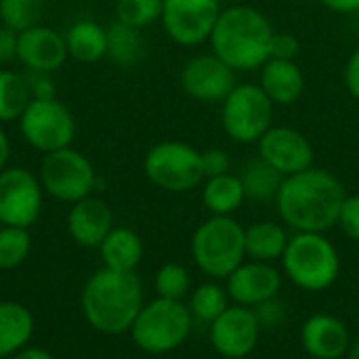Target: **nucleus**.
I'll use <instances>...</instances> for the list:
<instances>
[{
	"label": "nucleus",
	"mask_w": 359,
	"mask_h": 359,
	"mask_svg": "<svg viewBox=\"0 0 359 359\" xmlns=\"http://www.w3.org/2000/svg\"><path fill=\"white\" fill-rule=\"evenodd\" d=\"M347 198L343 181L320 166L284 177L276 208L286 227L292 231L326 233L337 227L343 202Z\"/></svg>",
	"instance_id": "obj_1"
},
{
	"label": "nucleus",
	"mask_w": 359,
	"mask_h": 359,
	"mask_svg": "<svg viewBox=\"0 0 359 359\" xmlns=\"http://www.w3.org/2000/svg\"><path fill=\"white\" fill-rule=\"evenodd\" d=\"M273 32L263 11L250 4H227L212 27L208 44L210 50L238 74L255 72L269 59Z\"/></svg>",
	"instance_id": "obj_2"
},
{
	"label": "nucleus",
	"mask_w": 359,
	"mask_h": 359,
	"mask_svg": "<svg viewBox=\"0 0 359 359\" xmlns=\"http://www.w3.org/2000/svg\"><path fill=\"white\" fill-rule=\"evenodd\" d=\"M143 286L135 271H95L82 290V313L101 334L128 332L143 307Z\"/></svg>",
	"instance_id": "obj_3"
},
{
	"label": "nucleus",
	"mask_w": 359,
	"mask_h": 359,
	"mask_svg": "<svg viewBox=\"0 0 359 359\" xmlns=\"http://www.w3.org/2000/svg\"><path fill=\"white\" fill-rule=\"evenodd\" d=\"M286 278L307 292L328 290L341 273V257L326 233L292 231L282 257Z\"/></svg>",
	"instance_id": "obj_4"
},
{
	"label": "nucleus",
	"mask_w": 359,
	"mask_h": 359,
	"mask_svg": "<svg viewBox=\"0 0 359 359\" xmlns=\"http://www.w3.org/2000/svg\"><path fill=\"white\" fill-rule=\"evenodd\" d=\"M191 257L212 280H227L246 261L244 227L233 217H208L191 236Z\"/></svg>",
	"instance_id": "obj_5"
},
{
	"label": "nucleus",
	"mask_w": 359,
	"mask_h": 359,
	"mask_svg": "<svg viewBox=\"0 0 359 359\" xmlns=\"http://www.w3.org/2000/svg\"><path fill=\"white\" fill-rule=\"evenodd\" d=\"M194 316L183 301L156 299L141 307L130 326L135 345L151 355H164L179 349L191 334Z\"/></svg>",
	"instance_id": "obj_6"
},
{
	"label": "nucleus",
	"mask_w": 359,
	"mask_h": 359,
	"mask_svg": "<svg viewBox=\"0 0 359 359\" xmlns=\"http://www.w3.org/2000/svg\"><path fill=\"white\" fill-rule=\"evenodd\" d=\"M143 172L151 185L170 194H185L206 179L202 149L185 141H160L143 158Z\"/></svg>",
	"instance_id": "obj_7"
},
{
	"label": "nucleus",
	"mask_w": 359,
	"mask_h": 359,
	"mask_svg": "<svg viewBox=\"0 0 359 359\" xmlns=\"http://www.w3.org/2000/svg\"><path fill=\"white\" fill-rule=\"evenodd\" d=\"M276 105L257 82H238L221 103V126L233 143L250 145L273 126Z\"/></svg>",
	"instance_id": "obj_8"
},
{
	"label": "nucleus",
	"mask_w": 359,
	"mask_h": 359,
	"mask_svg": "<svg viewBox=\"0 0 359 359\" xmlns=\"http://www.w3.org/2000/svg\"><path fill=\"white\" fill-rule=\"evenodd\" d=\"M44 194L59 202L76 204L97 187V175L93 162L74 147H63L44 154L38 175Z\"/></svg>",
	"instance_id": "obj_9"
},
{
	"label": "nucleus",
	"mask_w": 359,
	"mask_h": 359,
	"mask_svg": "<svg viewBox=\"0 0 359 359\" xmlns=\"http://www.w3.org/2000/svg\"><path fill=\"white\" fill-rule=\"evenodd\" d=\"M17 122L23 141L42 154L72 147L76 139L74 114L57 97H32Z\"/></svg>",
	"instance_id": "obj_10"
},
{
	"label": "nucleus",
	"mask_w": 359,
	"mask_h": 359,
	"mask_svg": "<svg viewBox=\"0 0 359 359\" xmlns=\"http://www.w3.org/2000/svg\"><path fill=\"white\" fill-rule=\"evenodd\" d=\"M221 11V0H162L160 23L175 44L194 48L210 40Z\"/></svg>",
	"instance_id": "obj_11"
},
{
	"label": "nucleus",
	"mask_w": 359,
	"mask_h": 359,
	"mask_svg": "<svg viewBox=\"0 0 359 359\" xmlns=\"http://www.w3.org/2000/svg\"><path fill=\"white\" fill-rule=\"evenodd\" d=\"M42 183L23 166H6L0 172V223L6 227H32L42 212Z\"/></svg>",
	"instance_id": "obj_12"
},
{
	"label": "nucleus",
	"mask_w": 359,
	"mask_h": 359,
	"mask_svg": "<svg viewBox=\"0 0 359 359\" xmlns=\"http://www.w3.org/2000/svg\"><path fill=\"white\" fill-rule=\"evenodd\" d=\"M179 80L187 97L200 103L221 105L238 84V72L210 50L189 57L181 69Z\"/></svg>",
	"instance_id": "obj_13"
},
{
	"label": "nucleus",
	"mask_w": 359,
	"mask_h": 359,
	"mask_svg": "<svg viewBox=\"0 0 359 359\" xmlns=\"http://www.w3.org/2000/svg\"><path fill=\"white\" fill-rule=\"evenodd\" d=\"M259 158L273 166L282 177H290L316 166V149L309 137L286 124H273L257 143Z\"/></svg>",
	"instance_id": "obj_14"
},
{
	"label": "nucleus",
	"mask_w": 359,
	"mask_h": 359,
	"mask_svg": "<svg viewBox=\"0 0 359 359\" xmlns=\"http://www.w3.org/2000/svg\"><path fill=\"white\" fill-rule=\"evenodd\" d=\"M261 330L263 326L255 309L229 305L210 324V343L219 355L227 359H242L257 349Z\"/></svg>",
	"instance_id": "obj_15"
},
{
	"label": "nucleus",
	"mask_w": 359,
	"mask_h": 359,
	"mask_svg": "<svg viewBox=\"0 0 359 359\" xmlns=\"http://www.w3.org/2000/svg\"><path fill=\"white\" fill-rule=\"evenodd\" d=\"M225 282L227 294L236 305L257 309L259 305L278 299L284 278L273 263L244 261Z\"/></svg>",
	"instance_id": "obj_16"
},
{
	"label": "nucleus",
	"mask_w": 359,
	"mask_h": 359,
	"mask_svg": "<svg viewBox=\"0 0 359 359\" xmlns=\"http://www.w3.org/2000/svg\"><path fill=\"white\" fill-rule=\"evenodd\" d=\"M67 57L65 36L48 25H32L17 36V61L32 74L57 72Z\"/></svg>",
	"instance_id": "obj_17"
},
{
	"label": "nucleus",
	"mask_w": 359,
	"mask_h": 359,
	"mask_svg": "<svg viewBox=\"0 0 359 359\" xmlns=\"http://www.w3.org/2000/svg\"><path fill=\"white\" fill-rule=\"evenodd\" d=\"M301 345L313 359H341L351 347V334L343 320L330 313H316L301 326Z\"/></svg>",
	"instance_id": "obj_18"
},
{
	"label": "nucleus",
	"mask_w": 359,
	"mask_h": 359,
	"mask_svg": "<svg viewBox=\"0 0 359 359\" xmlns=\"http://www.w3.org/2000/svg\"><path fill=\"white\" fill-rule=\"evenodd\" d=\"M114 229V212L105 200L88 196L76 204L67 215V231L82 248H99L105 236Z\"/></svg>",
	"instance_id": "obj_19"
},
{
	"label": "nucleus",
	"mask_w": 359,
	"mask_h": 359,
	"mask_svg": "<svg viewBox=\"0 0 359 359\" xmlns=\"http://www.w3.org/2000/svg\"><path fill=\"white\" fill-rule=\"evenodd\" d=\"M263 93L276 107H288L297 103L305 93V74L297 59L269 57L259 67V82Z\"/></svg>",
	"instance_id": "obj_20"
},
{
	"label": "nucleus",
	"mask_w": 359,
	"mask_h": 359,
	"mask_svg": "<svg viewBox=\"0 0 359 359\" xmlns=\"http://www.w3.org/2000/svg\"><path fill=\"white\" fill-rule=\"evenodd\" d=\"M288 231L284 223L276 221H259L244 227V242H246V259L273 263L282 261L284 250L288 246Z\"/></svg>",
	"instance_id": "obj_21"
},
{
	"label": "nucleus",
	"mask_w": 359,
	"mask_h": 359,
	"mask_svg": "<svg viewBox=\"0 0 359 359\" xmlns=\"http://www.w3.org/2000/svg\"><path fill=\"white\" fill-rule=\"evenodd\" d=\"M103 265L114 271H135L143 259V240L130 227H114L99 246Z\"/></svg>",
	"instance_id": "obj_22"
},
{
	"label": "nucleus",
	"mask_w": 359,
	"mask_h": 359,
	"mask_svg": "<svg viewBox=\"0 0 359 359\" xmlns=\"http://www.w3.org/2000/svg\"><path fill=\"white\" fill-rule=\"evenodd\" d=\"M34 334L32 311L15 301L0 303V359L25 349Z\"/></svg>",
	"instance_id": "obj_23"
},
{
	"label": "nucleus",
	"mask_w": 359,
	"mask_h": 359,
	"mask_svg": "<svg viewBox=\"0 0 359 359\" xmlns=\"http://www.w3.org/2000/svg\"><path fill=\"white\" fill-rule=\"evenodd\" d=\"M65 46L78 63H97L107 57V27L93 19H80L65 32Z\"/></svg>",
	"instance_id": "obj_24"
},
{
	"label": "nucleus",
	"mask_w": 359,
	"mask_h": 359,
	"mask_svg": "<svg viewBox=\"0 0 359 359\" xmlns=\"http://www.w3.org/2000/svg\"><path fill=\"white\" fill-rule=\"evenodd\" d=\"M200 187H202V204L212 217H233V212L246 202L240 175L233 172L206 177Z\"/></svg>",
	"instance_id": "obj_25"
},
{
	"label": "nucleus",
	"mask_w": 359,
	"mask_h": 359,
	"mask_svg": "<svg viewBox=\"0 0 359 359\" xmlns=\"http://www.w3.org/2000/svg\"><path fill=\"white\" fill-rule=\"evenodd\" d=\"M240 181H242L246 200L267 204V202H276L280 187L284 183V177L273 166H269L263 158L257 156L244 164L240 172Z\"/></svg>",
	"instance_id": "obj_26"
},
{
	"label": "nucleus",
	"mask_w": 359,
	"mask_h": 359,
	"mask_svg": "<svg viewBox=\"0 0 359 359\" xmlns=\"http://www.w3.org/2000/svg\"><path fill=\"white\" fill-rule=\"evenodd\" d=\"M145 53V42L141 29L126 23H111L107 27V59L120 67H133L141 61Z\"/></svg>",
	"instance_id": "obj_27"
},
{
	"label": "nucleus",
	"mask_w": 359,
	"mask_h": 359,
	"mask_svg": "<svg viewBox=\"0 0 359 359\" xmlns=\"http://www.w3.org/2000/svg\"><path fill=\"white\" fill-rule=\"evenodd\" d=\"M32 99L29 82L13 69H0V124L19 120Z\"/></svg>",
	"instance_id": "obj_28"
},
{
	"label": "nucleus",
	"mask_w": 359,
	"mask_h": 359,
	"mask_svg": "<svg viewBox=\"0 0 359 359\" xmlns=\"http://www.w3.org/2000/svg\"><path fill=\"white\" fill-rule=\"evenodd\" d=\"M229 301L231 299L227 294V288H223L217 282H204L191 292L187 307L194 320L202 324H212L229 307Z\"/></svg>",
	"instance_id": "obj_29"
},
{
	"label": "nucleus",
	"mask_w": 359,
	"mask_h": 359,
	"mask_svg": "<svg viewBox=\"0 0 359 359\" xmlns=\"http://www.w3.org/2000/svg\"><path fill=\"white\" fill-rule=\"evenodd\" d=\"M42 13L44 0H0V21L15 32L38 25Z\"/></svg>",
	"instance_id": "obj_30"
},
{
	"label": "nucleus",
	"mask_w": 359,
	"mask_h": 359,
	"mask_svg": "<svg viewBox=\"0 0 359 359\" xmlns=\"http://www.w3.org/2000/svg\"><path fill=\"white\" fill-rule=\"evenodd\" d=\"M32 250V236L23 227H6L0 229V269L19 267Z\"/></svg>",
	"instance_id": "obj_31"
},
{
	"label": "nucleus",
	"mask_w": 359,
	"mask_h": 359,
	"mask_svg": "<svg viewBox=\"0 0 359 359\" xmlns=\"http://www.w3.org/2000/svg\"><path fill=\"white\" fill-rule=\"evenodd\" d=\"M154 288L160 299L183 301L191 290V276L179 263H166L156 271Z\"/></svg>",
	"instance_id": "obj_32"
},
{
	"label": "nucleus",
	"mask_w": 359,
	"mask_h": 359,
	"mask_svg": "<svg viewBox=\"0 0 359 359\" xmlns=\"http://www.w3.org/2000/svg\"><path fill=\"white\" fill-rule=\"evenodd\" d=\"M162 17V0H116V21L143 29Z\"/></svg>",
	"instance_id": "obj_33"
},
{
	"label": "nucleus",
	"mask_w": 359,
	"mask_h": 359,
	"mask_svg": "<svg viewBox=\"0 0 359 359\" xmlns=\"http://www.w3.org/2000/svg\"><path fill=\"white\" fill-rule=\"evenodd\" d=\"M343 233L351 240L359 242V194L347 196L339 215V223H337Z\"/></svg>",
	"instance_id": "obj_34"
},
{
	"label": "nucleus",
	"mask_w": 359,
	"mask_h": 359,
	"mask_svg": "<svg viewBox=\"0 0 359 359\" xmlns=\"http://www.w3.org/2000/svg\"><path fill=\"white\" fill-rule=\"evenodd\" d=\"M301 50V42L290 32H273L269 44V57L273 59H297Z\"/></svg>",
	"instance_id": "obj_35"
},
{
	"label": "nucleus",
	"mask_w": 359,
	"mask_h": 359,
	"mask_svg": "<svg viewBox=\"0 0 359 359\" xmlns=\"http://www.w3.org/2000/svg\"><path fill=\"white\" fill-rule=\"evenodd\" d=\"M202 164L206 177H217L231 172V156L223 147H208L202 149Z\"/></svg>",
	"instance_id": "obj_36"
},
{
	"label": "nucleus",
	"mask_w": 359,
	"mask_h": 359,
	"mask_svg": "<svg viewBox=\"0 0 359 359\" xmlns=\"http://www.w3.org/2000/svg\"><path fill=\"white\" fill-rule=\"evenodd\" d=\"M343 82H345L347 93L355 101H359V46L349 55V59H347V65L343 69Z\"/></svg>",
	"instance_id": "obj_37"
},
{
	"label": "nucleus",
	"mask_w": 359,
	"mask_h": 359,
	"mask_svg": "<svg viewBox=\"0 0 359 359\" xmlns=\"http://www.w3.org/2000/svg\"><path fill=\"white\" fill-rule=\"evenodd\" d=\"M17 36L19 32L6 25H0V65L17 59Z\"/></svg>",
	"instance_id": "obj_38"
},
{
	"label": "nucleus",
	"mask_w": 359,
	"mask_h": 359,
	"mask_svg": "<svg viewBox=\"0 0 359 359\" xmlns=\"http://www.w3.org/2000/svg\"><path fill=\"white\" fill-rule=\"evenodd\" d=\"M27 82H29L32 97H36V99H48V97H57V95H55L53 80L48 78V74H32V78H29Z\"/></svg>",
	"instance_id": "obj_39"
},
{
	"label": "nucleus",
	"mask_w": 359,
	"mask_h": 359,
	"mask_svg": "<svg viewBox=\"0 0 359 359\" xmlns=\"http://www.w3.org/2000/svg\"><path fill=\"white\" fill-rule=\"evenodd\" d=\"M320 4H324L328 11L341 13V15L359 13V0H320Z\"/></svg>",
	"instance_id": "obj_40"
},
{
	"label": "nucleus",
	"mask_w": 359,
	"mask_h": 359,
	"mask_svg": "<svg viewBox=\"0 0 359 359\" xmlns=\"http://www.w3.org/2000/svg\"><path fill=\"white\" fill-rule=\"evenodd\" d=\"M11 359H55L48 351L40 349V347H25L21 351H17Z\"/></svg>",
	"instance_id": "obj_41"
},
{
	"label": "nucleus",
	"mask_w": 359,
	"mask_h": 359,
	"mask_svg": "<svg viewBox=\"0 0 359 359\" xmlns=\"http://www.w3.org/2000/svg\"><path fill=\"white\" fill-rule=\"evenodd\" d=\"M8 158H11V141H8L4 128L0 126V172L8 166Z\"/></svg>",
	"instance_id": "obj_42"
},
{
	"label": "nucleus",
	"mask_w": 359,
	"mask_h": 359,
	"mask_svg": "<svg viewBox=\"0 0 359 359\" xmlns=\"http://www.w3.org/2000/svg\"><path fill=\"white\" fill-rule=\"evenodd\" d=\"M345 359H359V339L355 341V343H351V347H349V351H347Z\"/></svg>",
	"instance_id": "obj_43"
},
{
	"label": "nucleus",
	"mask_w": 359,
	"mask_h": 359,
	"mask_svg": "<svg viewBox=\"0 0 359 359\" xmlns=\"http://www.w3.org/2000/svg\"><path fill=\"white\" fill-rule=\"evenodd\" d=\"M358 322H359V313H358Z\"/></svg>",
	"instance_id": "obj_44"
},
{
	"label": "nucleus",
	"mask_w": 359,
	"mask_h": 359,
	"mask_svg": "<svg viewBox=\"0 0 359 359\" xmlns=\"http://www.w3.org/2000/svg\"><path fill=\"white\" fill-rule=\"evenodd\" d=\"M221 2H225V0H221Z\"/></svg>",
	"instance_id": "obj_45"
},
{
	"label": "nucleus",
	"mask_w": 359,
	"mask_h": 359,
	"mask_svg": "<svg viewBox=\"0 0 359 359\" xmlns=\"http://www.w3.org/2000/svg\"><path fill=\"white\" fill-rule=\"evenodd\" d=\"M341 359H345V358H341Z\"/></svg>",
	"instance_id": "obj_46"
}]
</instances>
